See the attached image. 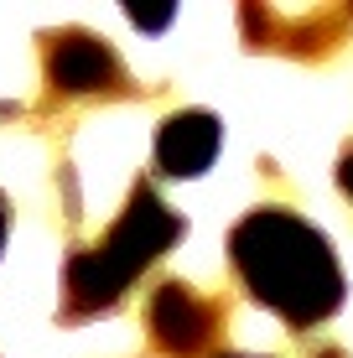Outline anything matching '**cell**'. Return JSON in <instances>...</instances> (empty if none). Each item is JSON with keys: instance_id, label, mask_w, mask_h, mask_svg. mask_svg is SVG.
I'll list each match as a JSON object with an SVG mask.
<instances>
[{"instance_id": "cell-1", "label": "cell", "mask_w": 353, "mask_h": 358, "mask_svg": "<svg viewBox=\"0 0 353 358\" xmlns=\"http://www.w3.org/2000/svg\"><path fill=\"white\" fill-rule=\"evenodd\" d=\"M229 265L254 306L275 312L286 327L307 332L338 317L343 306V270L322 229H312L301 213L275 203H260L229 229Z\"/></svg>"}, {"instance_id": "cell-2", "label": "cell", "mask_w": 353, "mask_h": 358, "mask_svg": "<svg viewBox=\"0 0 353 358\" xmlns=\"http://www.w3.org/2000/svg\"><path fill=\"white\" fill-rule=\"evenodd\" d=\"M187 234V224L161 203V192L151 182H136L120 208V218L109 224L94 244H78L63 265V301H57V322L78 327L89 317H109L130 296V286L161 260L166 250Z\"/></svg>"}, {"instance_id": "cell-3", "label": "cell", "mask_w": 353, "mask_h": 358, "mask_svg": "<svg viewBox=\"0 0 353 358\" xmlns=\"http://www.w3.org/2000/svg\"><path fill=\"white\" fill-rule=\"evenodd\" d=\"M42 83L47 104H73V99H136L120 52L89 27H57L42 31Z\"/></svg>"}, {"instance_id": "cell-4", "label": "cell", "mask_w": 353, "mask_h": 358, "mask_svg": "<svg viewBox=\"0 0 353 358\" xmlns=\"http://www.w3.org/2000/svg\"><path fill=\"white\" fill-rule=\"evenodd\" d=\"M239 36L250 52H281L296 63H322L343 52L353 36V6H312V10H286L271 0H245L239 6Z\"/></svg>"}, {"instance_id": "cell-5", "label": "cell", "mask_w": 353, "mask_h": 358, "mask_svg": "<svg viewBox=\"0 0 353 358\" xmlns=\"http://www.w3.org/2000/svg\"><path fill=\"white\" fill-rule=\"evenodd\" d=\"M229 327V301L192 280H161L145 296V348L156 358H218Z\"/></svg>"}, {"instance_id": "cell-6", "label": "cell", "mask_w": 353, "mask_h": 358, "mask_svg": "<svg viewBox=\"0 0 353 358\" xmlns=\"http://www.w3.org/2000/svg\"><path fill=\"white\" fill-rule=\"evenodd\" d=\"M218 145H224V125L208 109H177L156 125V171L161 177H203L213 166Z\"/></svg>"}, {"instance_id": "cell-7", "label": "cell", "mask_w": 353, "mask_h": 358, "mask_svg": "<svg viewBox=\"0 0 353 358\" xmlns=\"http://www.w3.org/2000/svg\"><path fill=\"white\" fill-rule=\"evenodd\" d=\"M338 192H343L348 208H353V141L343 145V156H338Z\"/></svg>"}, {"instance_id": "cell-8", "label": "cell", "mask_w": 353, "mask_h": 358, "mask_svg": "<svg viewBox=\"0 0 353 358\" xmlns=\"http://www.w3.org/2000/svg\"><path fill=\"white\" fill-rule=\"evenodd\" d=\"M125 16H130V21H136V27H145V31H161V27H166V21H172V10H136V6H130V10H125Z\"/></svg>"}, {"instance_id": "cell-9", "label": "cell", "mask_w": 353, "mask_h": 358, "mask_svg": "<svg viewBox=\"0 0 353 358\" xmlns=\"http://www.w3.org/2000/svg\"><path fill=\"white\" fill-rule=\"evenodd\" d=\"M307 358H348L338 343H307Z\"/></svg>"}, {"instance_id": "cell-10", "label": "cell", "mask_w": 353, "mask_h": 358, "mask_svg": "<svg viewBox=\"0 0 353 358\" xmlns=\"http://www.w3.org/2000/svg\"><path fill=\"white\" fill-rule=\"evenodd\" d=\"M6 224L10 218H6V197H0V250H6Z\"/></svg>"}, {"instance_id": "cell-11", "label": "cell", "mask_w": 353, "mask_h": 358, "mask_svg": "<svg viewBox=\"0 0 353 358\" xmlns=\"http://www.w3.org/2000/svg\"><path fill=\"white\" fill-rule=\"evenodd\" d=\"M218 358H250V353H218Z\"/></svg>"}]
</instances>
